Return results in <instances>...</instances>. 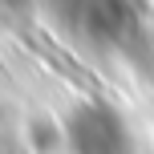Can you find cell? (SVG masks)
<instances>
[{
	"instance_id": "1",
	"label": "cell",
	"mask_w": 154,
	"mask_h": 154,
	"mask_svg": "<svg viewBox=\"0 0 154 154\" xmlns=\"http://www.w3.org/2000/svg\"><path fill=\"white\" fill-rule=\"evenodd\" d=\"M24 41H29L32 49H37L41 57H45V61H53L57 69H61L65 77H69V81L77 85V89H89V93H101V85H97V77H93L89 69H81V65L73 61L69 53H61V49L53 45V41H45V37H37V32H24Z\"/></svg>"
}]
</instances>
